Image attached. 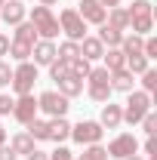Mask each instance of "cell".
<instances>
[{
  "instance_id": "cell-44",
  "label": "cell",
  "mask_w": 157,
  "mask_h": 160,
  "mask_svg": "<svg viewBox=\"0 0 157 160\" xmlns=\"http://www.w3.org/2000/svg\"><path fill=\"white\" fill-rule=\"evenodd\" d=\"M99 3H102L105 9H111V6H120V0H99Z\"/></svg>"
},
{
  "instance_id": "cell-46",
  "label": "cell",
  "mask_w": 157,
  "mask_h": 160,
  "mask_svg": "<svg viewBox=\"0 0 157 160\" xmlns=\"http://www.w3.org/2000/svg\"><path fill=\"white\" fill-rule=\"evenodd\" d=\"M0 145H6V129L0 126Z\"/></svg>"
},
{
  "instance_id": "cell-38",
  "label": "cell",
  "mask_w": 157,
  "mask_h": 160,
  "mask_svg": "<svg viewBox=\"0 0 157 160\" xmlns=\"http://www.w3.org/2000/svg\"><path fill=\"white\" fill-rule=\"evenodd\" d=\"M13 105H16L13 96H3V92H0V117H3V114H13Z\"/></svg>"
},
{
  "instance_id": "cell-12",
  "label": "cell",
  "mask_w": 157,
  "mask_h": 160,
  "mask_svg": "<svg viewBox=\"0 0 157 160\" xmlns=\"http://www.w3.org/2000/svg\"><path fill=\"white\" fill-rule=\"evenodd\" d=\"M77 46H80V59H86V62H99L102 56H105V46H102V40H99V37H89V34L80 40Z\"/></svg>"
},
{
  "instance_id": "cell-21",
  "label": "cell",
  "mask_w": 157,
  "mask_h": 160,
  "mask_svg": "<svg viewBox=\"0 0 157 160\" xmlns=\"http://www.w3.org/2000/svg\"><path fill=\"white\" fill-rule=\"evenodd\" d=\"M28 136H31L34 142H46V139H49V120L34 117L31 123H28Z\"/></svg>"
},
{
  "instance_id": "cell-24",
  "label": "cell",
  "mask_w": 157,
  "mask_h": 160,
  "mask_svg": "<svg viewBox=\"0 0 157 160\" xmlns=\"http://www.w3.org/2000/svg\"><path fill=\"white\" fill-rule=\"evenodd\" d=\"M142 43H145V37H139V34H123L120 52L123 56H136V52H142Z\"/></svg>"
},
{
  "instance_id": "cell-13",
  "label": "cell",
  "mask_w": 157,
  "mask_h": 160,
  "mask_svg": "<svg viewBox=\"0 0 157 160\" xmlns=\"http://www.w3.org/2000/svg\"><path fill=\"white\" fill-rule=\"evenodd\" d=\"M31 56H34V65H49L56 62V43L53 40H37L31 46Z\"/></svg>"
},
{
  "instance_id": "cell-36",
  "label": "cell",
  "mask_w": 157,
  "mask_h": 160,
  "mask_svg": "<svg viewBox=\"0 0 157 160\" xmlns=\"http://www.w3.org/2000/svg\"><path fill=\"white\" fill-rule=\"evenodd\" d=\"M139 123L145 126V132H148V136H154V129H157V114H154V111H148V114L139 120Z\"/></svg>"
},
{
  "instance_id": "cell-25",
  "label": "cell",
  "mask_w": 157,
  "mask_h": 160,
  "mask_svg": "<svg viewBox=\"0 0 157 160\" xmlns=\"http://www.w3.org/2000/svg\"><path fill=\"white\" fill-rule=\"evenodd\" d=\"M13 40H19V43H31V46H34V43H37V31H34V25H31V22H19V25H16V37Z\"/></svg>"
},
{
  "instance_id": "cell-16",
  "label": "cell",
  "mask_w": 157,
  "mask_h": 160,
  "mask_svg": "<svg viewBox=\"0 0 157 160\" xmlns=\"http://www.w3.org/2000/svg\"><path fill=\"white\" fill-rule=\"evenodd\" d=\"M71 139V123L65 117H53L49 120V142H65Z\"/></svg>"
},
{
  "instance_id": "cell-4",
  "label": "cell",
  "mask_w": 157,
  "mask_h": 160,
  "mask_svg": "<svg viewBox=\"0 0 157 160\" xmlns=\"http://www.w3.org/2000/svg\"><path fill=\"white\" fill-rule=\"evenodd\" d=\"M68 108H71V99H65V96L56 92V89H46V92L37 96V111H43L49 120L53 117H65Z\"/></svg>"
},
{
  "instance_id": "cell-1",
  "label": "cell",
  "mask_w": 157,
  "mask_h": 160,
  "mask_svg": "<svg viewBox=\"0 0 157 160\" xmlns=\"http://www.w3.org/2000/svg\"><path fill=\"white\" fill-rule=\"evenodd\" d=\"M31 25H34V31H37L43 40H53V37H59V19L53 16V9L49 6H34L31 9Z\"/></svg>"
},
{
  "instance_id": "cell-42",
  "label": "cell",
  "mask_w": 157,
  "mask_h": 160,
  "mask_svg": "<svg viewBox=\"0 0 157 160\" xmlns=\"http://www.w3.org/2000/svg\"><path fill=\"white\" fill-rule=\"evenodd\" d=\"M145 154L151 157V154H157V145H154V136H148L145 139Z\"/></svg>"
},
{
  "instance_id": "cell-18",
  "label": "cell",
  "mask_w": 157,
  "mask_h": 160,
  "mask_svg": "<svg viewBox=\"0 0 157 160\" xmlns=\"http://www.w3.org/2000/svg\"><path fill=\"white\" fill-rule=\"evenodd\" d=\"M59 92L65 96V99H74V96H80V92H83V80L74 77V74L62 77V80H59Z\"/></svg>"
},
{
  "instance_id": "cell-8",
  "label": "cell",
  "mask_w": 157,
  "mask_h": 160,
  "mask_svg": "<svg viewBox=\"0 0 157 160\" xmlns=\"http://www.w3.org/2000/svg\"><path fill=\"white\" fill-rule=\"evenodd\" d=\"M13 117L19 120V123H31V120L37 117V99L34 96H19L16 99V105H13Z\"/></svg>"
},
{
  "instance_id": "cell-35",
  "label": "cell",
  "mask_w": 157,
  "mask_h": 160,
  "mask_svg": "<svg viewBox=\"0 0 157 160\" xmlns=\"http://www.w3.org/2000/svg\"><path fill=\"white\" fill-rule=\"evenodd\" d=\"M142 56L151 62V59H157V40L154 37H145V43H142Z\"/></svg>"
},
{
  "instance_id": "cell-22",
  "label": "cell",
  "mask_w": 157,
  "mask_h": 160,
  "mask_svg": "<svg viewBox=\"0 0 157 160\" xmlns=\"http://www.w3.org/2000/svg\"><path fill=\"white\" fill-rule=\"evenodd\" d=\"M9 148H13L16 154H25V157H28V154L34 151V139H31L28 132H16V136H13V142H9Z\"/></svg>"
},
{
  "instance_id": "cell-14",
  "label": "cell",
  "mask_w": 157,
  "mask_h": 160,
  "mask_svg": "<svg viewBox=\"0 0 157 160\" xmlns=\"http://www.w3.org/2000/svg\"><path fill=\"white\" fill-rule=\"evenodd\" d=\"M102 62H105L102 68H108L111 74H114V71H123V68H126V56L120 52V46H111V49H105Z\"/></svg>"
},
{
  "instance_id": "cell-27",
  "label": "cell",
  "mask_w": 157,
  "mask_h": 160,
  "mask_svg": "<svg viewBox=\"0 0 157 160\" xmlns=\"http://www.w3.org/2000/svg\"><path fill=\"white\" fill-rule=\"evenodd\" d=\"M9 56L16 62H28L31 59V43H19V40H13L9 43Z\"/></svg>"
},
{
  "instance_id": "cell-7",
  "label": "cell",
  "mask_w": 157,
  "mask_h": 160,
  "mask_svg": "<svg viewBox=\"0 0 157 160\" xmlns=\"http://www.w3.org/2000/svg\"><path fill=\"white\" fill-rule=\"evenodd\" d=\"M108 157H117V160H123V157H129V154H136L139 151V139L133 136V132H120V136H114V139L108 142Z\"/></svg>"
},
{
  "instance_id": "cell-47",
  "label": "cell",
  "mask_w": 157,
  "mask_h": 160,
  "mask_svg": "<svg viewBox=\"0 0 157 160\" xmlns=\"http://www.w3.org/2000/svg\"><path fill=\"white\" fill-rule=\"evenodd\" d=\"M123 160H142V157H139V154H129V157H123Z\"/></svg>"
},
{
  "instance_id": "cell-15",
  "label": "cell",
  "mask_w": 157,
  "mask_h": 160,
  "mask_svg": "<svg viewBox=\"0 0 157 160\" xmlns=\"http://www.w3.org/2000/svg\"><path fill=\"white\" fill-rule=\"evenodd\" d=\"M105 25H111V28H117V31H126V28H129V12H126L123 6H111L108 16H105Z\"/></svg>"
},
{
  "instance_id": "cell-17",
  "label": "cell",
  "mask_w": 157,
  "mask_h": 160,
  "mask_svg": "<svg viewBox=\"0 0 157 160\" xmlns=\"http://www.w3.org/2000/svg\"><path fill=\"white\" fill-rule=\"evenodd\" d=\"M99 40H102V46L105 49H111V46H120V40H123V31H117V28H111V25H99Z\"/></svg>"
},
{
  "instance_id": "cell-9",
  "label": "cell",
  "mask_w": 157,
  "mask_h": 160,
  "mask_svg": "<svg viewBox=\"0 0 157 160\" xmlns=\"http://www.w3.org/2000/svg\"><path fill=\"white\" fill-rule=\"evenodd\" d=\"M25 16H28V9H25V3L22 0H6L3 6H0V22L3 25H19V22H25Z\"/></svg>"
},
{
  "instance_id": "cell-5",
  "label": "cell",
  "mask_w": 157,
  "mask_h": 160,
  "mask_svg": "<svg viewBox=\"0 0 157 160\" xmlns=\"http://www.w3.org/2000/svg\"><path fill=\"white\" fill-rule=\"evenodd\" d=\"M102 136H105V129L99 120H80L77 126H71V139L77 145H99Z\"/></svg>"
},
{
  "instance_id": "cell-40",
  "label": "cell",
  "mask_w": 157,
  "mask_h": 160,
  "mask_svg": "<svg viewBox=\"0 0 157 160\" xmlns=\"http://www.w3.org/2000/svg\"><path fill=\"white\" fill-rule=\"evenodd\" d=\"M16 157H19V154L9 148V142H6V145H0V160H16Z\"/></svg>"
},
{
  "instance_id": "cell-23",
  "label": "cell",
  "mask_w": 157,
  "mask_h": 160,
  "mask_svg": "<svg viewBox=\"0 0 157 160\" xmlns=\"http://www.w3.org/2000/svg\"><path fill=\"white\" fill-rule=\"evenodd\" d=\"M77 56H80V46L74 43V40H65V43H59V46H56V59L68 62V65L77 59Z\"/></svg>"
},
{
  "instance_id": "cell-37",
  "label": "cell",
  "mask_w": 157,
  "mask_h": 160,
  "mask_svg": "<svg viewBox=\"0 0 157 160\" xmlns=\"http://www.w3.org/2000/svg\"><path fill=\"white\" fill-rule=\"evenodd\" d=\"M9 83H13V68L0 59V86H9Z\"/></svg>"
},
{
  "instance_id": "cell-39",
  "label": "cell",
  "mask_w": 157,
  "mask_h": 160,
  "mask_svg": "<svg viewBox=\"0 0 157 160\" xmlns=\"http://www.w3.org/2000/svg\"><path fill=\"white\" fill-rule=\"evenodd\" d=\"M49 160H74V154H71V151H68V148H56V151H53V154H49Z\"/></svg>"
},
{
  "instance_id": "cell-45",
  "label": "cell",
  "mask_w": 157,
  "mask_h": 160,
  "mask_svg": "<svg viewBox=\"0 0 157 160\" xmlns=\"http://www.w3.org/2000/svg\"><path fill=\"white\" fill-rule=\"evenodd\" d=\"M59 0H40V6H56Z\"/></svg>"
},
{
  "instance_id": "cell-34",
  "label": "cell",
  "mask_w": 157,
  "mask_h": 160,
  "mask_svg": "<svg viewBox=\"0 0 157 160\" xmlns=\"http://www.w3.org/2000/svg\"><path fill=\"white\" fill-rule=\"evenodd\" d=\"M142 86H145V92H154V89H157V71H154V68L142 71Z\"/></svg>"
},
{
  "instance_id": "cell-31",
  "label": "cell",
  "mask_w": 157,
  "mask_h": 160,
  "mask_svg": "<svg viewBox=\"0 0 157 160\" xmlns=\"http://www.w3.org/2000/svg\"><path fill=\"white\" fill-rule=\"evenodd\" d=\"M46 68H49V77L56 80V83H59L62 77H68V74H71V71H68V62H62V59H56V62H49V65H46Z\"/></svg>"
},
{
  "instance_id": "cell-26",
  "label": "cell",
  "mask_w": 157,
  "mask_h": 160,
  "mask_svg": "<svg viewBox=\"0 0 157 160\" xmlns=\"http://www.w3.org/2000/svg\"><path fill=\"white\" fill-rule=\"evenodd\" d=\"M86 80H89V86H111V71L108 68H93L86 74Z\"/></svg>"
},
{
  "instance_id": "cell-19",
  "label": "cell",
  "mask_w": 157,
  "mask_h": 160,
  "mask_svg": "<svg viewBox=\"0 0 157 160\" xmlns=\"http://www.w3.org/2000/svg\"><path fill=\"white\" fill-rule=\"evenodd\" d=\"M129 28L139 37H148L154 31V16H129Z\"/></svg>"
},
{
  "instance_id": "cell-41",
  "label": "cell",
  "mask_w": 157,
  "mask_h": 160,
  "mask_svg": "<svg viewBox=\"0 0 157 160\" xmlns=\"http://www.w3.org/2000/svg\"><path fill=\"white\" fill-rule=\"evenodd\" d=\"M9 43L13 40L6 37V34H0V56H9Z\"/></svg>"
},
{
  "instance_id": "cell-48",
  "label": "cell",
  "mask_w": 157,
  "mask_h": 160,
  "mask_svg": "<svg viewBox=\"0 0 157 160\" xmlns=\"http://www.w3.org/2000/svg\"><path fill=\"white\" fill-rule=\"evenodd\" d=\"M3 3H6V0H0V6H3Z\"/></svg>"
},
{
  "instance_id": "cell-6",
  "label": "cell",
  "mask_w": 157,
  "mask_h": 160,
  "mask_svg": "<svg viewBox=\"0 0 157 160\" xmlns=\"http://www.w3.org/2000/svg\"><path fill=\"white\" fill-rule=\"evenodd\" d=\"M59 28L68 34V40H74V43H80V40L86 37V22L77 16V9H62Z\"/></svg>"
},
{
  "instance_id": "cell-30",
  "label": "cell",
  "mask_w": 157,
  "mask_h": 160,
  "mask_svg": "<svg viewBox=\"0 0 157 160\" xmlns=\"http://www.w3.org/2000/svg\"><path fill=\"white\" fill-rule=\"evenodd\" d=\"M68 71H71V74H74V77H80V80H86V74H89V71H93V65H89V62L86 59H74L71 62V65H68Z\"/></svg>"
},
{
  "instance_id": "cell-11",
  "label": "cell",
  "mask_w": 157,
  "mask_h": 160,
  "mask_svg": "<svg viewBox=\"0 0 157 160\" xmlns=\"http://www.w3.org/2000/svg\"><path fill=\"white\" fill-rule=\"evenodd\" d=\"M99 123H102V129H117L120 123H123V108L114 105V102H105V105H102V117H99Z\"/></svg>"
},
{
  "instance_id": "cell-33",
  "label": "cell",
  "mask_w": 157,
  "mask_h": 160,
  "mask_svg": "<svg viewBox=\"0 0 157 160\" xmlns=\"http://www.w3.org/2000/svg\"><path fill=\"white\" fill-rule=\"evenodd\" d=\"M86 92H89L93 102H102V105H105V102H111V92H114V89H111V86H89Z\"/></svg>"
},
{
  "instance_id": "cell-49",
  "label": "cell",
  "mask_w": 157,
  "mask_h": 160,
  "mask_svg": "<svg viewBox=\"0 0 157 160\" xmlns=\"http://www.w3.org/2000/svg\"><path fill=\"white\" fill-rule=\"evenodd\" d=\"M22 3H25V0H22Z\"/></svg>"
},
{
  "instance_id": "cell-32",
  "label": "cell",
  "mask_w": 157,
  "mask_h": 160,
  "mask_svg": "<svg viewBox=\"0 0 157 160\" xmlns=\"http://www.w3.org/2000/svg\"><path fill=\"white\" fill-rule=\"evenodd\" d=\"M126 12H129V16H154V9H151V0H133Z\"/></svg>"
},
{
  "instance_id": "cell-28",
  "label": "cell",
  "mask_w": 157,
  "mask_h": 160,
  "mask_svg": "<svg viewBox=\"0 0 157 160\" xmlns=\"http://www.w3.org/2000/svg\"><path fill=\"white\" fill-rule=\"evenodd\" d=\"M126 71L129 74H142V71H148V59L136 52V56H126Z\"/></svg>"
},
{
  "instance_id": "cell-29",
  "label": "cell",
  "mask_w": 157,
  "mask_h": 160,
  "mask_svg": "<svg viewBox=\"0 0 157 160\" xmlns=\"http://www.w3.org/2000/svg\"><path fill=\"white\" fill-rule=\"evenodd\" d=\"M77 160H108V151L102 145H83V154Z\"/></svg>"
},
{
  "instance_id": "cell-3",
  "label": "cell",
  "mask_w": 157,
  "mask_h": 160,
  "mask_svg": "<svg viewBox=\"0 0 157 160\" xmlns=\"http://www.w3.org/2000/svg\"><path fill=\"white\" fill-rule=\"evenodd\" d=\"M34 83H37V65L34 62H19V68H13V83H9L16 89V96H31Z\"/></svg>"
},
{
  "instance_id": "cell-43",
  "label": "cell",
  "mask_w": 157,
  "mask_h": 160,
  "mask_svg": "<svg viewBox=\"0 0 157 160\" xmlns=\"http://www.w3.org/2000/svg\"><path fill=\"white\" fill-rule=\"evenodd\" d=\"M28 160H49V154H46V151H37V148H34V151L28 154Z\"/></svg>"
},
{
  "instance_id": "cell-10",
  "label": "cell",
  "mask_w": 157,
  "mask_h": 160,
  "mask_svg": "<svg viewBox=\"0 0 157 160\" xmlns=\"http://www.w3.org/2000/svg\"><path fill=\"white\" fill-rule=\"evenodd\" d=\"M77 16L86 22V25H102L105 16H108V9H105L99 0H83V3H80V9H77Z\"/></svg>"
},
{
  "instance_id": "cell-2",
  "label": "cell",
  "mask_w": 157,
  "mask_h": 160,
  "mask_svg": "<svg viewBox=\"0 0 157 160\" xmlns=\"http://www.w3.org/2000/svg\"><path fill=\"white\" fill-rule=\"evenodd\" d=\"M148 111H151V92H145V89H133L129 99H126V108H123V120H126L129 126H136Z\"/></svg>"
},
{
  "instance_id": "cell-20",
  "label": "cell",
  "mask_w": 157,
  "mask_h": 160,
  "mask_svg": "<svg viewBox=\"0 0 157 160\" xmlns=\"http://www.w3.org/2000/svg\"><path fill=\"white\" fill-rule=\"evenodd\" d=\"M136 74H129L126 68L123 71H114L111 74V89H117V92H133V83H136Z\"/></svg>"
}]
</instances>
